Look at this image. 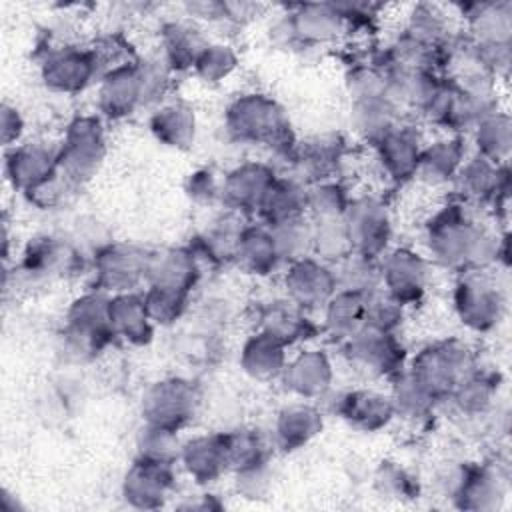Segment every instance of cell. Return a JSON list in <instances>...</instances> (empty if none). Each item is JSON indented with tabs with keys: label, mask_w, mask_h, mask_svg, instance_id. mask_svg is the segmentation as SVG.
Instances as JSON below:
<instances>
[{
	"label": "cell",
	"mask_w": 512,
	"mask_h": 512,
	"mask_svg": "<svg viewBox=\"0 0 512 512\" xmlns=\"http://www.w3.org/2000/svg\"><path fill=\"white\" fill-rule=\"evenodd\" d=\"M346 30L334 2L296 4L272 28L274 38L288 46H320L334 42Z\"/></svg>",
	"instance_id": "obj_6"
},
{
	"label": "cell",
	"mask_w": 512,
	"mask_h": 512,
	"mask_svg": "<svg viewBox=\"0 0 512 512\" xmlns=\"http://www.w3.org/2000/svg\"><path fill=\"white\" fill-rule=\"evenodd\" d=\"M98 108L110 120L132 116L138 108H144L138 58L108 70L100 78Z\"/></svg>",
	"instance_id": "obj_17"
},
{
	"label": "cell",
	"mask_w": 512,
	"mask_h": 512,
	"mask_svg": "<svg viewBox=\"0 0 512 512\" xmlns=\"http://www.w3.org/2000/svg\"><path fill=\"white\" fill-rule=\"evenodd\" d=\"M342 220L352 244V252L380 258L388 250V242L392 236V218L388 206L380 198H352Z\"/></svg>",
	"instance_id": "obj_11"
},
{
	"label": "cell",
	"mask_w": 512,
	"mask_h": 512,
	"mask_svg": "<svg viewBox=\"0 0 512 512\" xmlns=\"http://www.w3.org/2000/svg\"><path fill=\"white\" fill-rule=\"evenodd\" d=\"M308 202V186L294 176H276L270 188L266 190L258 216L264 224H276L288 218L304 216Z\"/></svg>",
	"instance_id": "obj_37"
},
{
	"label": "cell",
	"mask_w": 512,
	"mask_h": 512,
	"mask_svg": "<svg viewBox=\"0 0 512 512\" xmlns=\"http://www.w3.org/2000/svg\"><path fill=\"white\" fill-rule=\"evenodd\" d=\"M106 156V134L100 118H74L58 144V172L72 184L88 182Z\"/></svg>",
	"instance_id": "obj_4"
},
{
	"label": "cell",
	"mask_w": 512,
	"mask_h": 512,
	"mask_svg": "<svg viewBox=\"0 0 512 512\" xmlns=\"http://www.w3.org/2000/svg\"><path fill=\"white\" fill-rule=\"evenodd\" d=\"M346 90L352 102L388 96L384 72L374 64H356L346 74Z\"/></svg>",
	"instance_id": "obj_53"
},
{
	"label": "cell",
	"mask_w": 512,
	"mask_h": 512,
	"mask_svg": "<svg viewBox=\"0 0 512 512\" xmlns=\"http://www.w3.org/2000/svg\"><path fill=\"white\" fill-rule=\"evenodd\" d=\"M220 184L212 170H196L186 182V194L198 204H212L220 200Z\"/></svg>",
	"instance_id": "obj_57"
},
{
	"label": "cell",
	"mask_w": 512,
	"mask_h": 512,
	"mask_svg": "<svg viewBox=\"0 0 512 512\" xmlns=\"http://www.w3.org/2000/svg\"><path fill=\"white\" fill-rule=\"evenodd\" d=\"M110 294L92 290L78 296L66 312V344L80 356H92L104 350L114 338V330L108 318Z\"/></svg>",
	"instance_id": "obj_5"
},
{
	"label": "cell",
	"mask_w": 512,
	"mask_h": 512,
	"mask_svg": "<svg viewBox=\"0 0 512 512\" xmlns=\"http://www.w3.org/2000/svg\"><path fill=\"white\" fill-rule=\"evenodd\" d=\"M142 296L150 320L160 326H170L180 320L190 300V292L164 286H146V292H142Z\"/></svg>",
	"instance_id": "obj_51"
},
{
	"label": "cell",
	"mask_w": 512,
	"mask_h": 512,
	"mask_svg": "<svg viewBox=\"0 0 512 512\" xmlns=\"http://www.w3.org/2000/svg\"><path fill=\"white\" fill-rule=\"evenodd\" d=\"M336 278H338V290L370 296L382 288L380 258H370V256L352 252L338 264Z\"/></svg>",
	"instance_id": "obj_46"
},
{
	"label": "cell",
	"mask_w": 512,
	"mask_h": 512,
	"mask_svg": "<svg viewBox=\"0 0 512 512\" xmlns=\"http://www.w3.org/2000/svg\"><path fill=\"white\" fill-rule=\"evenodd\" d=\"M174 488L172 464L140 458L122 482V496L136 508H160Z\"/></svg>",
	"instance_id": "obj_19"
},
{
	"label": "cell",
	"mask_w": 512,
	"mask_h": 512,
	"mask_svg": "<svg viewBox=\"0 0 512 512\" xmlns=\"http://www.w3.org/2000/svg\"><path fill=\"white\" fill-rule=\"evenodd\" d=\"M286 348L288 346H284L274 336L256 330L242 346L240 366L254 380L266 382L280 378L288 362Z\"/></svg>",
	"instance_id": "obj_35"
},
{
	"label": "cell",
	"mask_w": 512,
	"mask_h": 512,
	"mask_svg": "<svg viewBox=\"0 0 512 512\" xmlns=\"http://www.w3.org/2000/svg\"><path fill=\"white\" fill-rule=\"evenodd\" d=\"M350 200L348 190L334 178L316 182L308 186L306 214H310V220H336L344 216Z\"/></svg>",
	"instance_id": "obj_48"
},
{
	"label": "cell",
	"mask_w": 512,
	"mask_h": 512,
	"mask_svg": "<svg viewBox=\"0 0 512 512\" xmlns=\"http://www.w3.org/2000/svg\"><path fill=\"white\" fill-rule=\"evenodd\" d=\"M474 144L476 154L492 160L494 164H506L512 144V124L510 116L494 110L486 118H482L474 128Z\"/></svg>",
	"instance_id": "obj_42"
},
{
	"label": "cell",
	"mask_w": 512,
	"mask_h": 512,
	"mask_svg": "<svg viewBox=\"0 0 512 512\" xmlns=\"http://www.w3.org/2000/svg\"><path fill=\"white\" fill-rule=\"evenodd\" d=\"M450 20V14L442 6L420 2L412 6L404 30L428 46H442L454 36Z\"/></svg>",
	"instance_id": "obj_43"
},
{
	"label": "cell",
	"mask_w": 512,
	"mask_h": 512,
	"mask_svg": "<svg viewBox=\"0 0 512 512\" xmlns=\"http://www.w3.org/2000/svg\"><path fill=\"white\" fill-rule=\"evenodd\" d=\"M404 318V306L382 288L366 296V326L396 332Z\"/></svg>",
	"instance_id": "obj_54"
},
{
	"label": "cell",
	"mask_w": 512,
	"mask_h": 512,
	"mask_svg": "<svg viewBox=\"0 0 512 512\" xmlns=\"http://www.w3.org/2000/svg\"><path fill=\"white\" fill-rule=\"evenodd\" d=\"M150 252L134 246L112 242L94 254V288L110 296L136 292L146 282Z\"/></svg>",
	"instance_id": "obj_9"
},
{
	"label": "cell",
	"mask_w": 512,
	"mask_h": 512,
	"mask_svg": "<svg viewBox=\"0 0 512 512\" xmlns=\"http://www.w3.org/2000/svg\"><path fill=\"white\" fill-rule=\"evenodd\" d=\"M198 484L216 482L230 470L224 434H198L182 442L180 460Z\"/></svg>",
	"instance_id": "obj_26"
},
{
	"label": "cell",
	"mask_w": 512,
	"mask_h": 512,
	"mask_svg": "<svg viewBox=\"0 0 512 512\" xmlns=\"http://www.w3.org/2000/svg\"><path fill=\"white\" fill-rule=\"evenodd\" d=\"M494 394H496L494 376L488 372H480V368H476L474 364L472 370L450 392L448 400H452L462 414L480 416L490 408Z\"/></svg>",
	"instance_id": "obj_44"
},
{
	"label": "cell",
	"mask_w": 512,
	"mask_h": 512,
	"mask_svg": "<svg viewBox=\"0 0 512 512\" xmlns=\"http://www.w3.org/2000/svg\"><path fill=\"white\" fill-rule=\"evenodd\" d=\"M108 318L116 338L130 344H148L154 334V322L148 316L144 296L138 292L114 294L108 300Z\"/></svg>",
	"instance_id": "obj_31"
},
{
	"label": "cell",
	"mask_w": 512,
	"mask_h": 512,
	"mask_svg": "<svg viewBox=\"0 0 512 512\" xmlns=\"http://www.w3.org/2000/svg\"><path fill=\"white\" fill-rule=\"evenodd\" d=\"M284 290L286 298L302 310L324 308L338 290L336 270L316 256H304L288 264L284 272Z\"/></svg>",
	"instance_id": "obj_14"
},
{
	"label": "cell",
	"mask_w": 512,
	"mask_h": 512,
	"mask_svg": "<svg viewBox=\"0 0 512 512\" xmlns=\"http://www.w3.org/2000/svg\"><path fill=\"white\" fill-rule=\"evenodd\" d=\"M268 230L282 262L290 264L312 254V220L308 214L270 224Z\"/></svg>",
	"instance_id": "obj_45"
},
{
	"label": "cell",
	"mask_w": 512,
	"mask_h": 512,
	"mask_svg": "<svg viewBox=\"0 0 512 512\" xmlns=\"http://www.w3.org/2000/svg\"><path fill=\"white\" fill-rule=\"evenodd\" d=\"M208 42L194 20H168L160 28V56L172 72L194 70Z\"/></svg>",
	"instance_id": "obj_28"
},
{
	"label": "cell",
	"mask_w": 512,
	"mask_h": 512,
	"mask_svg": "<svg viewBox=\"0 0 512 512\" xmlns=\"http://www.w3.org/2000/svg\"><path fill=\"white\" fill-rule=\"evenodd\" d=\"M276 172L264 162H244L232 168L220 184V202L234 212H258V206L274 182Z\"/></svg>",
	"instance_id": "obj_18"
},
{
	"label": "cell",
	"mask_w": 512,
	"mask_h": 512,
	"mask_svg": "<svg viewBox=\"0 0 512 512\" xmlns=\"http://www.w3.org/2000/svg\"><path fill=\"white\" fill-rule=\"evenodd\" d=\"M322 310L324 322L320 330L338 344H344L366 326V296L356 292L336 290Z\"/></svg>",
	"instance_id": "obj_33"
},
{
	"label": "cell",
	"mask_w": 512,
	"mask_h": 512,
	"mask_svg": "<svg viewBox=\"0 0 512 512\" xmlns=\"http://www.w3.org/2000/svg\"><path fill=\"white\" fill-rule=\"evenodd\" d=\"M242 270L254 276H268L272 274L280 264V256L276 250V244L272 240V234L266 224H248L238 250L236 260Z\"/></svg>",
	"instance_id": "obj_38"
},
{
	"label": "cell",
	"mask_w": 512,
	"mask_h": 512,
	"mask_svg": "<svg viewBox=\"0 0 512 512\" xmlns=\"http://www.w3.org/2000/svg\"><path fill=\"white\" fill-rule=\"evenodd\" d=\"M506 300L498 284L480 270H468L454 286V310L474 332L492 330L504 314Z\"/></svg>",
	"instance_id": "obj_7"
},
{
	"label": "cell",
	"mask_w": 512,
	"mask_h": 512,
	"mask_svg": "<svg viewBox=\"0 0 512 512\" xmlns=\"http://www.w3.org/2000/svg\"><path fill=\"white\" fill-rule=\"evenodd\" d=\"M256 330L274 336L284 346H292L312 338L320 328L312 324V320L306 316V310H302L290 298H284L258 306Z\"/></svg>",
	"instance_id": "obj_25"
},
{
	"label": "cell",
	"mask_w": 512,
	"mask_h": 512,
	"mask_svg": "<svg viewBox=\"0 0 512 512\" xmlns=\"http://www.w3.org/2000/svg\"><path fill=\"white\" fill-rule=\"evenodd\" d=\"M238 66V54L230 44L208 42L194 64V72L200 80L208 84H218L226 80Z\"/></svg>",
	"instance_id": "obj_52"
},
{
	"label": "cell",
	"mask_w": 512,
	"mask_h": 512,
	"mask_svg": "<svg viewBox=\"0 0 512 512\" xmlns=\"http://www.w3.org/2000/svg\"><path fill=\"white\" fill-rule=\"evenodd\" d=\"M500 474L492 466H474L462 468L454 498L460 500L464 508H490L496 504V498L502 496Z\"/></svg>",
	"instance_id": "obj_40"
},
{
	"label": "cell",
	"mask_w": 512,
	"mask_h": 512,
	"mask_svg": "<svg viewBox=\"0 0 512 512\" xmlns=\"http://www.w3.org/2000/svg\"><path fill=\"white\" fill-rule=\"evenodd\" d=\"M422 146L418 130L402 122L374 144L384 174L396 184L416 178Z\"/></svg>",
	"instance_id": "obj_20"
},
{
	"label": "cell",
	"mask_w": 512,
	"mask_h": 512,
	"mask_svg": "<svg viewBox=\"0 0 512 512\" xmlns=\"http://www.w3.org/2000/svg\"><path fill=\"white\" fill-rule=\"evenodd\" d=\"M150 132L156 136L158 142L186 150L196 140V116L194 110L182 102H164L150 114Z\"/></svg>",
	"instance_id": "obj_34"
},
{
	"label": "cell",
	"mask_w": 512,
	"mask_h": 512,
	"mask_svg": "<svg viewBox=\"0 0 512 512\" xmlns=\"http://www.w3.org/2000/svg\"><path fill=\"white\" fill-rule=\"evenodd\" d=\"M380 276L382 290L402 306H408L426 294L430 264L422 254L410 248H394L380 256Z\"/></svg>",
	"instance_id": "obj_13"
},
{
	"label": "cell",
	"mask_w": 512,
	"mask_h": 512,
	"mask_svg": "<svg viewBox=\"0 0 512 512\" xmlns=\"http://www.w3.org/2000/svg\"><path fill=\"white\" fill-rule=\"evenodd\" d=\"M474 356L460 340L424 346L406 368L438 402L448 400L456 384L472 370Z\"/></svg>",
	"instance_id": "obj_3"
},
{
	"label": "cell",
	"mask_w": 512,
	"mask_h": 512,
	"mask_svg": "<svg viewBox=\"0 0 512 512\" xmlns=\"http://www.w3.org/2000/svg\"><path fill=\"white\" fill-rule=\"evenodd\" d=\"M468 38L476 44H510L512 4L510 2H472L458 6Z\"/></svg>",
	"instance_id": "obj_29"
},
{
	"label": "cell",
	"mask_w": 512,
	"mask_h": 512,
	"mask_svg": "<svg viewBox=\"0 0 512 512\" xmlns=\"http://www.w3.org/2000/svg\"><path fill=\"white\" fill-rule=\"evenodd\" d=\"M0 132H2V144L6 148H12L18 144L22 132H24V120L16 106L4 102L0 108Z\"/></svg>",
	"instance_id": "obj_58"
},
{
	"label": "cell",
	"mask_w": 512,
	"mask_h": 512,
	"mask_svg": "<svg viewBox=\"0 0 512 512\" xmlns=\"http://www.w3.org/2000/svg\"><path fill=\"white\" fill-rule=\"evenodd\" d=\"M344 150L346 144L338 134H324L314 136L306 142H296V146L288 154L292 176L306 186L332 180L338 164L344 158Z\"/></svg>",
	"instance_id": "obj_16"
},
{
	"label": "cell",
	"mask_w": 512,
	"mask_h": 512,
	"mask_svg": "<svg viewBox=\"0 0 512 512\" xmlns=\"http://www.w3.org/2000/svg\"><path fill=\"white\" fill-rule=\"evenodd\" d=\"M322 426V412L314 404L306 400L292 402L280 408L276 414L274 440L284 450H296L316 438L322 432Z\"/></svg>",
	"instance_id": "obj_30"
},
{
	"label": "cell",
	"mask_w": 512,
	"mask_h": 512,
	"mask_svg": "<svg viewBox=\"0 0 512 512\" xmlns=\"http://www.w3.org/2000/svg\"><path fill=\"white\" fill-rule=\"evenodd\" d=\"M336 414L350 426L376 432L394 418L390 396L372 388H354L338 396Z\"/></svg>",
	"instance_id": "obj_27"
},
{
	"label": "cell",
	"mask_w": 512,
	"mask_h": 512,
	"mask_svg": "<svg viewBox=\"0 0 512 512\" xmlns=\"http://www.w3.org/2000/svg\"><path fill=\"white\" fill-rule=\"evenodd\" d=\"M400 112L402 110L388 96L360 100L352 102L350 122L352 128L374 146L382 136H386L392 128H396L402 122Z\"/></svg>",
	"instance_id": "obj_39"
},
{
	"label": "cell",
	"mask_w": 512,
	"mask_h": 512,
	"mask_svg": "<svg viewBox=\"0 0 512 512\" xmlns=\"http://www.w3.org/2000/svg\"><path fill=\"white\" fill-rule=\"evenodd\" d=\"M246 226L248 224H244V214L226 210V214L220 216L218 220H214L208 230L198 234L188 244V248L192 250V254L196 256L200 266H204V264L220 266V264L234 262L236 250H238V244H240V238H242Z\"/></svg>",
	"instance_id": "obj_23"
},
{
	"label": "cell",
	"mask_w": 512,
	"mask_h": 512,
	"mask_svg": "<svg viewBox=\"0 0 512 512\" xmlns=\"http://www.w3.org/2000/svg\"><path fill=\"white\" fill-rule=\"evenodd\" d=\"M224 124L232 138L268 146L286 158L296 146L288 114L274 98L260 92L234 98L226 108Z\"/></svg>",
	"instance_id": "obj_2"
},
{
	"label": "cell",
	"mask_w": 512,
	"mask_h": 512,
	"mask_svg": "<svg viewBox=\"0 0 512 512\" xmlns=\"http://www.w3.org/2000/svg\"><path fill=\"white\" fill-rule=\"evenodd\" d=\"M388 396L394 408V416H402L414 422L428 418L438 404V400L406 368L392 378Z\"/></svg>",
	"instance_id": "obj_41"
},
{
	"label": "cell",
	"mask_w": 512,
	"mask_h": 512,
	"mask_svg": "<svg viewBox=\"0 0 512 512\" xmlns=\"http://www.w3.org/2000/svg\"><path fill=\"white\" fill-rule=\"evenodd\" d=\"M40 78L52 92L76 94L92 80L102 78V70L92 48L60 46L48 50L42 58Z\"/></svg>",
	"instance_id": "obj_12"
},
{
	"label": "cell",
	"mask_w": 512,
	"mask_h": 512,
	"mask_svg": "<svg viewBox=\"0 0 512 512\" xmlns=\"http://www.w3.org/2000/svg\"><path fill=\"white\" fill-rule=\"evenodd\" d=\"M454 184L464 200L498 204L508 196V168L474 154L462 162Z\"/></svg>",
	"instance_id": "obj_22"
},
{
	"label": "cell",
	"mask_w": 512,
	"mask_h": 512,
	"mask_svg": "<svg viewBox=\"0 0 512 512\" xmlns=\"http://www.w3.org/2000/svg\"><path fill=\"white\" fill-rule=\"evenodd\" d=\"M202 266L188 246L162 248L150 252L146 268V286H164L192 292L200 280Z\"/></svg>",
	"instance_id": "obj_24"
},
{
	"label": "cell",
	"mask_w": 512,
	"mask_h": 512,
	"mask_svg": "<svg viewBox=\"0 0 512 512\" xmlns=\"http://www.w3.org/2000/svg\"><path fill=\"white\" fill-rule=\"evenodd\" d=\"M464 160H466V150L458 134L438 138L422 146L416 176L430 186H442V184L454 182Z\"/></svg>",
	"instance_id": "obj_32"
},
{
	"label": "cell",
	"mask_w": 512,
	"mask_h": 512,
	"mask_svg": "<svg viewBox=\"0 0 512 512\" xmlns=\"http://www.w3.org/2000/svg\"><path fill=\"white\" fill-rule=\"evenodd\" d=\"M376 484L382 492L398 498L414 496L418 490L414 478L394 462H382V466L376 472Z\"/></svg>",
	"instance_id": "obj_55"
},
{
	"label": "cell",
	"mask_w": 512,
	"mask_h": 512,
	"mask_svg": "<svg viewBox=\"0 0 512 512\" xmlns=\"http://www.w3.org/2000/svg\"><path fill=\"white\" fill-rule=\"evenodd\" d=\"M230 470H242L268 460V444L258 430L238 428L224 434Z\"/></svg>",
	"instance_id": "obj_49"
},
{
	"label": "cell",
	"mask_w": 512,
	"mask_h": 512,
	"mask_svg": "<svg viewBox=\"0 0 512 512\" xmlns=\"http://www.w3.org/2000/svg\"><path fill=\"white\" fill-rule=\"evenodd\" d=\"M280 380L300 400H316L332 388L334 368L324 350H302L286 362Z\"/></svg>",
	"instance_id": "obj_21"
},
{
	"label": "cell",
	"mask_w": 512,
	"mask_h": 512,
	"mask_svg": "<svg viewBox=\"0 0 512 512\" xmlns=\"http://www.w3.org/2000/svg\"><path fill=\"white\" fill-rule=\"evenodd\" d=\"M76 262H80V256L72 244L60 238L44 236L28 244V248L22 254L20 268L28 276L42 278V276L70 272Z\"/></svg>",
	"instance_id": "obj_36"
},
{
	"label": "cell",
	"mask_w": 512,
	"mask_h": 512,
	"mask_svg": "<svg viewBox=\"0 0 512 512\" xmlns=\"http://www.w3.org/2000/svg\"><path fill=\"white\" fill-rule=\"evenodd\" d=\"M4 172L16 190L30 194L58 174V146L44 142L16 144L6 154Z\"/></svg>",
	"instance_id": "obj_15"
},
{
	"label": "cell",
	"mask_w": 512,
	"mask_h": 512,
	"mask_svg": "<svg viewBox=\"0 0 512 512\" xmlns=\"http://www.w3.org/2000/svg\"><path fill=\"white\" fill-rule=\"evenodd\" d=\"M350 364L372 378H394L404 370L406 352L396 332L364 326L356 336L342 344Z\"/></svg>",
	"instance_id": "obj_10"
},
{
	"label": "cell",
	"mask_w": 512,
	"mask_h": 512,
	"mask_svg": "<svg viewBox=\"0 0 512 512\" xmlns=\"http://www.w3.org/2000/svg\"><path fill=\"white\" fill-rule=\"evenodd\" d=\"M504 240L472 220L460 202L442 206L426 224L430 258L452 270H480L498 260Z\"/></svg>",
	"instance_id": "obj_1"
},
{
	"label": "cell",
	"mask_w": 512,
	"mask_h": 512,
	"mask_svg": "<svg viewBox=\"0 0 512 512\" xmlns=\"http://www.w3.org/2000/svg\"><path fill=\"white\" fill-rule=\"evenodd\" d=\"M198 404L200 394L190 380L164 378L144 390L140 410L146 424L178 432L194 418Z\"/></svg>",
	"instance_id": "obj_8"
},
{
	"label": "cell",
	"mask_w": 512,
	"mask_h": 512,
	"mask_svg": "<svg viewBox=\"0 0 512 512\" xmlns=\"http://www.w3.org/2000/svg\"><path fill=\"white\" fill-rule=\"evenodd\" d=\"M312 254L326 264H340L352 254V244L342 218L312 220Z\"/></svg>",
	"instance_id": "obj_47"
},
{
	"label": "cell",
	"mask_w": 512,
	"mask_h": 512,
	"mask_svg": "<svg viewBox=\"0 0 512 512\" xmlns=\"http://www.w3.org/2000/svg\"><path fill=\"white\" fill-rule=\"evenodd\" d=\"M136 446H138V456L146 460L164 462L172 466L180 460L182 442L178 438V432L170 428L144 424V428L138 432Z\"/></svg>",
	"instance_id": "obj_50"
},
{
	"label": "cell",
	"mask_w": 512,
	"mask_h": 512,
	"mask_svg": "<svg viewBox=\"0 0 512 512\" xmlns=\"http://www.w3.org/2000/svg\"><path fill=\"white\" fill-rule=\"evenodd\" d=\"M236 486L246 498H260L270 486V462H260L242 470H236Z\"/></svg>",
	"instance_id": "obj_56"
}]
</instances>
